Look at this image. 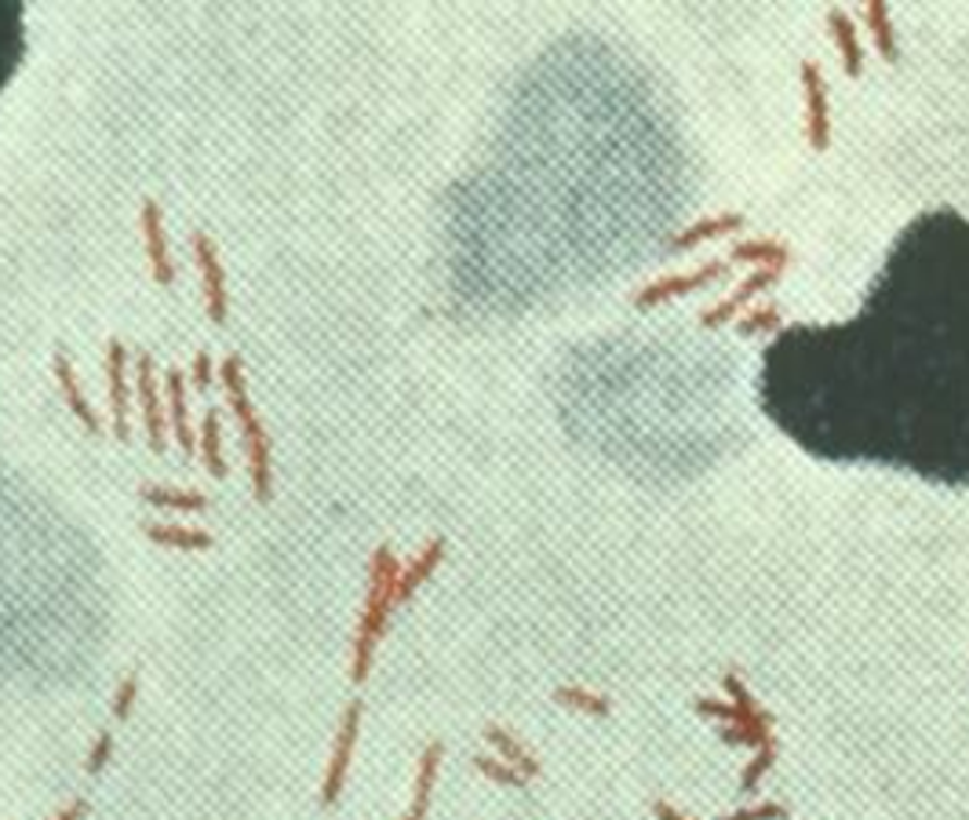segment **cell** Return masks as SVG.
<instances>
[{"instance_id":"1","label":"cell","mask_w":969,"mask_h":820,"mask_svg":"<svg viewBox=\"0 0 969 820\" xmlns=\"http://www.w3.org/2000/svg\"><path fill=\"white\" fill-rule=\"evenodd\" d=\"M762 412L798 449L969 485V220H911L860 314L780 328L758 369Z\"/></svg>"},{"instance_id":"2","label":"cell","mask_w":969,"mask_h":820,"mask_svg":"<svg viewBox=\"0 0 969 820\" xmlns=\"http://www.w3.org/2000/svg\"><path fill=\"white\" fill-rule=\"evenodd\" d=\"M802 88H806V135L812 150L831 147V102L828 80L817 62H802Z\"/></svg>"},{"instance_id":"3","label":"cell","mask_w":969,"mask_h":820,"mask_svg":"<svg viewBox=\"0 0 969 820\" xmlns=\"http://www.w3.org/2000/svg\"><path fill=\"white\" fill-rule=\"evenodd\" d=\"M780 274H784V270H777V266H758L755 274H747L744 282L736 285V293H733V296L722 299V303H715V307H707V310H704V314H700V325H704V328H722V325H729V321L736 318V310H744L758 293L773 288V285L780 282Z\"/></svg>"},{"instance_id":"4","label":"cell","mask_w":969,"mask_h":820,"mask_svg":"<svg viewBox=\"0 0 969 820\" xmlns=\"http://www.w3.org/2000/svg\"><path fill=\"white\" fill-rule=\"evenodd\" d=\"M725 263H711V266H700V270H693V274H667V277H660V282H653V285H645L638 296H634V307H642V310H649V307H656V303H663V299H674V296H690V293H696V288H704V285H711V282H718V277L725 274Z\"/></svg>"},{"instance_id":"5","label":"cell","mask_w":969,"mask_h":820,"mask_svg":"<svg viewBox=\"0 0 969 820\" xmlns=\"http://www.w3.org/2000/svg\"><path fill=\"white\" fill-rule=\"evenodd\" d=\"M26 55V12L18 4H0V91L15 77Z\"/></svg>"},{"instance_id":"6","label":"cell","mask_w":969,"mask_h":820,"mask_svg":"<svg viewBox=\"0 0 969 820\" xmlns=\"http://www.w3.org/2000/svg\"><path fill=\"white\" fill-rule=\"evenodd\" d=\"M828 26H831V34H835L842 70H846L849 77H860L864 74V48L857 40V26H853V18L842 12V8H835V12H828Z\"/></svg>"},{"instance_id":"7","label":"cell","mask_w":969,"mask_h":820,"mask_svg":"<svg viewBox=\"0 0 969 820\" xmlns=\"http://www.w3.org/2000/svg\"><path fill=\"white\" fill-rule=\"evenodd\" d=\"M744 231V215L736 212H722V215H711V220H700L696 226H690L682 237H674V252H690V248L704 245V241H715V237H725V234H736Z\"/></svg>"},{"instance_id":"8","label":"cell","mask_w":969,"mask_h":820,"mask_svg":"<svg viewBox=\"0 0 969 820\" xmlns=\"http://www.w3.org/2000/svg\"><path fill=\"white\" fill-rule=\"evenodd\" d=\"M729 259H736V263H758V266L784 270L787 259H791V248L784 241H777V237H751V241L733 245Z\"/></svg>"},{"instance_id":"9","label":"cell","mask_w":969,"mask_h":820,"mask_svg":"<svg viewBox=\"0 0 969 820\" xmlns=\"http://www.w3.org/2000/svg\"><path fill=\"white\" fill-rule=\"evenodd\" d=\"M864 18H868V26H871V34H874V45H879V51H882V59L885 62L897 59V34H893V23H890V8L874 0V4H868Z\"/></svg>"},{"instance_id":"10","label":"cell","mask_w":969,"mask_h":820,"mask_svg":"<svg viewBox=\"0 0 969 820\" xmlns=\"http://www.w3.org/2000/svg\"><path fill=\"white\" fill-rule=\"evenodd\" d=\"M780 328V310L777 307H762V310H751L744 321H736V332L740 336H762V332H777Z\"/></svg>"}]
</instances>
